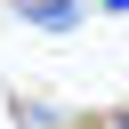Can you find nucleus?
Masks as SVG:
<instances>
[{"label":"nucleus","instance_id":"2","mask_svg":"<svg viewBox=\"0 0 129 129\" xmlns=\"http://www.w3.org/2000/svg\"><path fill=\"white\" fill-rule=\"evenodd\" d=\"M73 129H129V105L121 113H97V121H73Z\"/></svg>","mask_w":129,"mask_h":129},{"label":"nucleus","instance_id":"1","mask_svg":"<svg viewBox=\"0 0 129 129\" xmlns=\"http://www.w3.org/2000/svg\"><path fill=\"white\" fill-rule=\"evenodd\" d=\"M16 8H24L40 32H73V24H81V0H16Z\"/></svg>","mask_w":129,"mask_h":129}]
</instances>
